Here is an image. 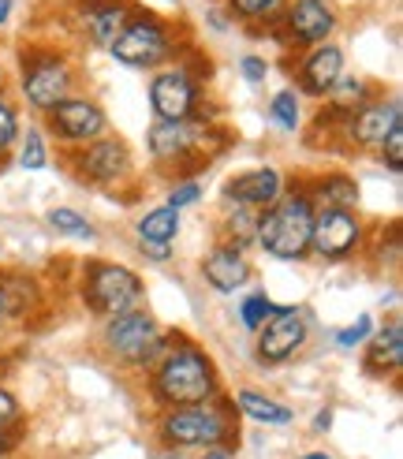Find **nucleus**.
Instances as JSON below:
<instances>
[{
  "label": "nucleus",
  "mask_w": 403,
  "mask_h": 459,
  "mask_svg": "<svg viewBox=\"0 0 403 459\" xmlns=\"http://www.w3.org/2000/svg\"><path fill=\"white\" fill-rule=\"evenodd\" d=\"M153 400L165 407H194L217 400L213 359L198 343L176 336V343H168V351L153 366Z\"/></svg>",
  "instance_id": "1"
},
{
  "label": "nucleus",
  "mask_w": 403,
  "mask_h": 459,
  "mask_svg": "<svg viewBox=\"0 0 403 459\" xmlns=\"http://www.w3.org/2000/svg\"><path fill=\"white\" fill-rule=\"evenodd\" d=\"M228 146V139L220 134V127H213L206 117H194V120H157L150 127V153L161 169L176 165V176H187V165L194 160V172L198 169H210V160Z\"/></svg>",
  "instance_id": "2"
},
{
  "label": "nucleus",
  "mask_w": 403,
  "mask_h": 459,
  "mask_svg": "<svg viewBox=\"0 0 403 459\" xmlns=\"http://www.w3.org/2000/svg\"><path fill=\"white\" fill-rule=\"evenodd\" d=\"M313 202L306 191H284L269 210L258 213L254 243L277 262H303L310 255Z\"/></svg>",
  "instance_id": "3"
},
{
  "label": "nucleus",
  "mask_w": 403,
  "mask_h": 459,
  "mask_svg": "<svg viewBox=\"0 0 403 459\" xmlns=\"http://www.w3.org/2000/svg\"><path fill=\"white\" fill-rule=\"evenodd\" d=\"M176 27L168 19L153 12H134L131 22L120 30V38L108 45V53L116 56V64L134 67V72H153L165 60L176 56Z\"/></svg>",
  "instance_id": "4"
},
{
  "label": "nucleus",
  "mask_w": 403,
  "mask_h": 459,
  "mask_svg": "<svg viewBox=\"0 0 403 459\" xmlns=\"http://www.w3.org/2000/svg\"><path fill=\"white\" fill-rule=\"evenodd\" d=\"M142 299H146V288L134 269L116 265V262H98V258H90L82 265V303L98 317L139 310Z\"/></svg>",
  "instance_id": "5"
},
{
  "label": "nucleus",
  "mask_w": 403,
  "mask_h": 459,
  "mask_svg": "<svg viewBox=\"0 0 403 459\" xmlns=\"http://www.w3.org/2000/svg\"><path fill=\"white\" fill-rule=\"evenodd\" d=\"M101 340L112 355L131 362V366H157V359L168 351V336L161 333V325H157V317L142 307L116 314V317H105Z\"/></svg>",
  "instance_id": "6"
},
{
  "label": "nucleus",
  "mask_w": 403,
  "mask_h": 459,
  "mask_svg": "<svg viewBox=\"0 0 403 459\" xmlns=\"http://www.w3.org/2000/svg\"><path fill=\"white\" fill-rule=\"evenodd\" d=\"M228 429L232 422L220 400L168 407V415L161 419V437L168 441V448H217L220 441H228Z\"/></svg>",
  "instance_id": "7"
},
{
  "label": "nucleus",
  "mask_w": 403,
  "mask_h": 459,
  "mask_svg": "<svg viewBox=\"0 0 403 459\" xmlns=\"http://www.w3.org/2000/svg\"><path fill=\"white\" fill-rule=\"evenodd\" d=\"M19 64H22V98H27L30 108L49 112L64 98H72L75 72H72V64H67L64 53H56V49H30L27 53L22 49Z\"/></svg>",
  "instance_id": "8"
},
{
  "label": "nucleus",
  "mask_w": 403,
  "mask_h": 459,
  "mask_svg": "<svg viewBox=\"0 0 403 459\" xmlns=\"http://www.w3.org/2000/svg\"><path fill=\"white\" fill-rule=\"evenodd\" d=\"M265 30H273L280 45H296V49H313L325 45L336 30V12L329 0H291L280 15L262 22Z\"/></svg>",
  "instance_id": "9"
},
{
  "label": "nucleus",
  "mask_w": 403,
  "mask_h": 459,
  "mask_svg": "<svg viewBox=\"0 0 403 459\" xmlns=\"http://www.w3.org/2000/svg\"><path fill=\"white\" fill-rule=\"evenodd\" d=\"M150 108L157 120H194L202 117V86L184 64L157 72L150 79Z\"/></svg>",
  "instance_id": "10"
},
{
  "label": "nucleus",
  "mask_w": 403,
  "mask_h": 459,
  "mask_svg": "<svg viewBox=\"0 0 403 459\" xmlns=\"http://www.w3.org/2000/svg\"><path fill=\"white\" fill-rule=\"evenodd\" d=\"M45 124H49V131L64 146H90V143L105 139V131H108L105 108L98 101L75 98V94L64 98L60 105H53L49 112H45Z\"/></svg>",
  "instance_id": "11"
},
{
  "label": "nucleus",
  "mask_w": 403,
  "mask_h": 459,
  "mask_svg": "<svg viewBox=\"0 0 403 459\" xmlns=\"http://www.w3.org/2000/svg\"><path fill=\"white\" fill-rule=\"evenodd\" d=\"M363 247V221L355 210H313L310 250L325 262H347Z\"/></svg>",
  "instance_id": "12"
},
{
  "label": "nucleus",
  "mask_w": 403,
  "mask_h": 459,
  "mask_svg": "<svg viewBox=\"0 0 403 459\" xmlns=\"http://www.w3.org/2000/svg\"><path fill=\"white\" fill-rule=\"evenodd\" d=\"M67 12H72V19L79 22V30L86 34L90 45L108 49L139 8L131 0H67Z\"/></svg>",
  "instance_id": "13"
},
{
  "label": "nucleus",
  "mask_w": 403,
  "mask_h": 459,
  "mask_svg": "<svg viewBox=\"0 0 403 459\" xmlns=\"http://www.w3.org/2000/svg\"><path fill=\"white\" fill-rule=\"evenodd\" d=\"M306 317L296 307H280L273 317L258 329V359L262 362H284L306 343Z\"/></svg>",
  "instance_id": "14"
},
{
  "label": "nucleus",
  "mask_w": 403,
  "mask_h": 459,
  "mask_svg": "<svg viewBox=\"0 0 403 459\" xmlns=\"http://www.w3.org/2000/svg\"><path fill=\"white\" fill-rule=\"evenodd\" d=\"M75 172L98 187H108V183H120L131 172V150L124 139H98L90 146H79L75 153Z\"/></svg>",
  "instance_id": "15"
},
{
  "label": "nucleus",
  "mask_w": 403,
  "mask_h": 459,
  "mask_svg": "<svg viewBox=\"0 0 403 459\" xmlns=\"http://www.w3.org/2000/svg\"><path fill=\"white\" fill-rule=\"evenodd\" d=\"M403 124V105L396 98H377L370 101L366 108H358L351 112V117L344 120V134H347V143L358 146V150H370V146H381L385 143V134L392 127Z\"/></svg>",
  "instance_id": "16"
},
{
  "label": "nucleus",
  "mask_w": 403,
  "mask_h": 459,
  "mask_svg": "<svg viewBox=\"0 0 403 459\" xmlns=\"http://www.w3.org/2000/svg\"><path fill=\"white\" fill-rule=\"evenodd\" d=\"M284 195V179L277 169H251V172H239L224 183V202L228 205H246V210H269L277 198Z\"/></svg>",
  "instance_id": "17"
},
{
  "label": "nucleus",
  "mask_w": 403,
  "mask_h": 459,
  "mask_svg": "<svg viewBox=\"0 0 403 459\" xmlns=\"http://www.w3.org/2000/svg\"><path fill=\"white\" fill-rule=\"evenodd\" d=\"M202 277H206V284L217 295H232V291H239L246 281H251V262L243 258L239 247L217 243L206 255V262H202Z\"/></svg>",
  "instance_id": "18"
},
{
  "label": "nucleus",
  "mask_w": 403,
  "mask_h": 459,
  "mask_svg": "<svg viewBox=\"0 0 403 459\" xmlns=\"http://www.w3.org/2000/svg\"><path fill=\"white\" fill-rule=\"evenodd\" d=\"M299 90L303 94H310V98H325L329 90H332V82L344 75V53L336 49V45H313L310 49V56L299 64Z\"/></svg>",
  "instance_id": "19"
},
{
  "label": "nucleus",
  "mask_w": 403,
  "mask_h": 459,
  "mask_svg": "<svg viewBox=\"0 0 403 459\" xmlns=\"http://www.w3.org/2000/svg\"><path fill=\"white\" fill-rule=\"evenodd\" d=\"M313 210H355L358 205V183L344 172H325L313 179V191H306Z\"/></svg>",
  "instance_id": "20"
},
{
  "label": "nucleus",
  "mask_w": 403,
  "mask_h": 459,
  "mask_svg": "<svg viewBox=\"0 0 403 459\" xmlns=\"http://www.w3.org/2000/svg\"><path fill=\"white\" fill-rule=\"evenodd\" d=\"M366 370L370 374H396L403 366V329L399 321H389L377 336L366 340Z\"/></svg>",
  "instance_id": "21"
},
{
  "label": "nucleus",
  "mask_w": 403,
  "mask_h": 459,
  "mask_svg": "<svg viewBox=\"0 0 403 459\" xmlns=\"http://www.w3.org/2000/svg\"><path fill=\"white\" fill-rule=\"evenodd\" d=\"M329 108L332 112H340V117H351V112H358V108H366L370 101H377V82H370V79H363V75H340L332 82V90H329Z\"/></svg>",
  "instance_id": "22"
},
{
  "label": "nucleus",
  "mask_w": 403,
  "mask_h": 459,
  "mask_svg": "<svg viewBox=\"0 0 403 459\" xmlns=\"http://www.w3.org/2000/svg\"><path fill=\"white\" fill-rule=\"evenodd\" d=\"M232 400H236V407L243 411V415L254 419V422H265V426H287L291 422V411L284 403H277L273 396L254 393V388H239Z\"/></svg>",
  "instance_id": "23"
},
{
  "label": "nucleus",
  "mask_w": 403,
  "mask_h": 459,
  "mask_svg": "<svg viewBox=\"0 0 403 459\" xmlns=\"http://www.w3.org/2000/svg\"><path fill=\"white\" fill-rule=\"evenodd\" d=\"M258 213H262V210H246V205H232L228 217H224V224H220V243L246 250V247L254 243V236H258Z\"/></svg>",
  "instance_id": "24"
},
{
  "label": "nucleus",
  "mask_w": 403,
  "mask_h": 459,
  "mask_svg": "<svg viewBox=\"0 0 403 459\" xmlns=\"http://www.w3.org/2000/svg\"><path fill=\"white\" fill-rule=\"evenodd\" d=\"M139 239L142 243H172L179 236V210H172V205H157V210H150L139 224Z\"/></svg>",
  "instance_id": "25"
},
{
  "label": "nucleus",
  "mask_w": 403,
  "mask_h": 459,
  "mask_svg": "<svg viewBox=\"0 0 403 459\" xmlns=\"http://www.w3.org/2000/svg\"><path fill=\"white\" fill-rule=\"evenodd\" d=\"M0 295H4V314L27 317L38 307V288L30 277H4L0 281Z\"/></svg>",
  "instance_id": "26"
},
{
  "label": "nucleus",
  "mask_w": 403,
  "mask_h": 459,
  "mask_svg": "<svg viewBox=\"0 0 403 459\" xmlns=\"http://www.w3.org/2000/svg\"><path fill=\"white\" fill-rule=\"evenodd\" d=\"M49 224L56 228L60 236H72V239H86V243H94L98 232H94V224H90L79 210H72V205H56V210L49 213Z\"/></svg>",
  "instance_id": "27"
},
{
  "label": "nucleus",
  "mask_w": 403,
  "mask_h": 459,
  "mask_svg": "<svg viewBox=\"0 0 403 459\" xmlns=\"http://www.w3.org/2000/svg\"><path fill=\"white\" fill-rule=\"evenodd\" d=\"M287 0H228V15L239 22H269L284 12Z\"/></svg>",
  "instance_id": "28"
},
{
  "label": "nucleus",
  "mask_w": 403,
  "mask_h": 459,
  "mask_svg": "<svg viewBox=\"0 0 403 459\" xmlns=\"http://www.w3.org/2000/svg\"><path fill=\"white\" fill-rule=\"evenodd\" d=\"M280 307L273 303V299H269V295L265 291H254V295H246V299L239 303V321H243V329H251V333H258L262 325H265V321L269 317H273Z\"/></svg>",
  "instance_id": "29"
},
{
  "label": "nucleus",
  "mask_w": 403,
  "mask_h": 459,
  "mask_svg": "<svg viewBox=\"0 0 403 459\" xmlns=\"http://www.w3.org/2000/svg\"><path fill=\"white\" fill-rule=\"evenodd\" d=\"M269 117H273L284 131H299V120H303V112H299V98H296V90H280V94L269 101Z\"/></svg>",
  "instance_id": "30"
},
{
  "label": "nucleus",
  "mask_w": 403,
  "mask_h": 459,
  "mask_svg": "<svg viewBox=\"0 0 403 459\" xmlns=\"http://www.w3.org/2000/svg\"><path fill=\"white\" fill-rule=\"evenodd\" d=\"M19 165L27 172H41L49 165V150H45V139L38 127H27V139H22V150H19Z\"/></svg>",
  "instance_id": "31"
},
{
  "label": "nucleus",
  "mask_w": 403,
  "mask_h": 459,
  "mask_svg": "<svg viewBox=\"0 0 403 459\" xmlns=\"http://www.w3.org/2000/svg\"><path fill=\"white\" fill-rule=\"evenodd\" d=\"M370 336H373V317L363 314V317L355 321V325H347V329L336 333V343H340V348H358V343H366Z\"/></svg>",
  "instance_id": "32"
},
{
  "label": "nucleus",
  "mask_w": 403,
  "mask_h": 459,
  "mask_svg": "<svg viewBox=\"0 0 403 459\" xmlns=\"http://www.w3.org/2000/svg\"><path fill=\"white\" fill-rule=\"evenodd\" d=\"M19 139V112H15V105H0V153H8L12 150V143Z\"/></svg>",
  "instance_id": "33"
},
{
  "label": "nucleus",
  "mask_w": 403,
  "mask_h": 459,
  "mask_svg": "<svg viewBox=\"0 0 403 459\" xmlns=\"http://www.w3.org/2000/svg\"><path fill=\"white\" fill-rule=\"evenodd\" d=\"M198 198H202L198 179H176V183H172V191H168V205H172V210H184V205H194Z\"/></svg>",
  "instance_id": "34"
},
{
  "label": "nucleus",
  "mask_w": 403,
  "mask_h": 459,
  "mask_svg": "<svg viewBox=\"0 0 403 459\" xmlns=\"http://www.w3.org/2000/svg\"><path fill=\"white\" fill-rule=\"evenodd\" d=\"M381 153H385V160H389V169H392V172L403 169V124L392 127V131L385 134V143H381Z\"/></svg>",
  "instance_id": "35"
},
{
  "label": "nucleus",
  "mask_w": 403,
  "mask_h": 459,
  "mask_svg": "<svg viewBox=\"0 0 403 459\" xmlns=\"http://www.w3.org/2000/svg\"><path fill=\"white\" fill-rule=\"evenodd\" d=\"M239 72H243V79L251 82V86H262L265 75H269V60L251 53V56H243V60H239Z\"/></svg>",
  "instance_id": "36"
},
{
  "label": "nucleus",
  "mask_w": 403,
  "mask_h": 459,
  "mask_svg": "<svg viewBox=\"0 0 403 459\" xmlns=\"http://www.w3.org/2000/svg\"><path fill=\"white\" fill-rule=\"evenodd\" d=\"M15 419H19V403H15V396L8 393V388H0V429L15 426Z\"/></svg>",
  "instance_id": "37"
},
{
  "label": "nucleus",
  "mask_w": 403,
  "mask_h": 459,
  "mask_svg": "<svg viewBox=\"0 0 403 459\" xmlns=\"http://www.w3.org/2000/svg\"><path fill=\"white\" fill-rule=\"evenodd\" d=\"M142 255L150 262H168L172 258V243H142Z\"/></svg>",
  "instance_id": "38"
},
{
  "label": "nucleus",
  "mask_w": 403,
  "mask_h": 459,
  "mask_svg": "<svg viewBox=\"0 0 403 459\" xmlns=\"http://www.w3.org/2000/svg\"><path fill=\"white\" fill-rule=\"evenodd\" d=\"M15 441H19V433L0 429V459H4V452H8V448H15Z\"/></svg>",
  "instance_id": "39"
},
{
  "label": "nucleus",
  "mask_w": 403,
  "mask_h": 459,
  "mask_svg": "<svg viewBox=\"0 0 403 459\" xmlns=\"http://www.w3.org/2000/svg\"><path fill=\"white\" fill-rule=\"evenodd\" d=\"M153 459H191V455L184 448H165V452H157Z\"/></svg>",
  "instance_id": "40"
},
{
  "label": "nucleus",
  "mask_w": 403,
  "mask_h": 459,
  "mask_svg": "<svg viewBox=\"0 0 403 459\" xmlns=\"http://www.w3.org/2000/svg\"><path fill=\"white\" fill-rule=\"evenodd\" d=\"M329 422H332V415H329V411H322V415L313 419V429H318V433H325V429H329Z\"/></svg>",
  "instance_id": "41"
},
{
  "label": "nucleus",
  "mask_w": 403,
  "mask_h": 459,
  "mask_svg": "<svg viewBox=\"0 0 403 459\" xmlns=\"http://www.w3.org/2000/svg\"><path fill=\"white\" fill-rule=\"evenodd\" d=\"M12 8H15V0H0V22L12 19Z\"/></svg>",
  "instance_id": "42"
},
{
  "label": "nucleus",
  "mask_w": 403,
  "mask_h": 459,
  "mask_svg": "<svg viewBox=\"0 0 403 459\" xmlns=\"http://www.w3.org/2000/svg\"><path fill=\"white\" fill-rule=\"evenodd\" d=\"M202 459H228V452H224V448H206V455H202Z\"/></svg>",
  "instance_id": "43"
},
{
  "label": "nucleus",
  "mask_w": 403,
  "mask_h": 459,
  "mask_svg": "<svg viewBox=\"0 0 403 459\" xmlns=\"http://www.w3.org/2000/svg\"><path fill=\"white\" fill-rule=\"evenodd\" d=\"M303 459H332L329 452H310V455H303Z\"/></svg>",
  "instance_id": "44"
},
{
  "label": "nucleus",
  "mask_w": 403,
  "mask_h": 459,
  "mask_svg": "<svg viewBox=\"0 0 403 459\" xmlns=\"http://www.w3.org/2000/svg\"><path fill=\"white\" fill-rule=\"evenodd\" d=\"M0 321H4V295H0Z\"/></svg>",
  "instance_id": "45"
},
{
  "label": "nucleus",
  "mask_w": 403,
  "mask_h": 459,
  "mask_svg": "<svg viewBox=\"0 0 403 459\" xmlns=\"http://www.w3.org/2000/svg\"><path fill=\"white\" fill-rule=\"evenodd\" d=\"M0 82H4V64H0Z\"/></svg>",
  "instance_id": "46"
},
{
  "label": "nucleus",
  "mask_w": 403,
  "mask_h": 459,
  "mask_svg": "<svg viewBox=\"0 0 403 459\" xmlns=\"http://www.w3.org/2000/svg\"><path fill=\"white\" fill-rule=\"evenodd\" d=\"M0 105H4V98H0Z\"/></svg>",
  "instance_id": "47"
}]
</instances>
